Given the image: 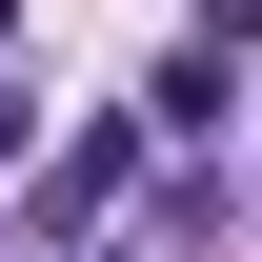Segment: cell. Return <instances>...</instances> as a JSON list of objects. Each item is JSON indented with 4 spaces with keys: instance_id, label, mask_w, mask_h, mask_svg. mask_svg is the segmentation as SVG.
Returning a JSON list of instances; mask_svg holds the SVG:
<instances>
[{
    "instance_id": "obj_1",
    "label": "cell",
    "mask_w": 262,
    "mask_h": 262,
    "mask_svg": "<svg viewBox=\"0 0 262 262\" xmlns=\"http://www.w3.org/2000/svg\"><path fill=\"white\" fill-rule=\"evenodd\" d=\"M141 141H222V61H202V40L162 61V101H141Z\"/></svg>"
},
{
    "instance_id": "obj_2",
    "label": "cell",
    "mask_w": 262,
    "mask_h": 262,
    "mask_svg": "<svg viewBox=\"0 0 262 262\" xmlns=\"http://www.w3.org/2000/svg\"><path fill=\"white\" fill-rule=\"evenodd\" d=\"M242 40H262V0H202V61H242Z\"/></svg>"
},
{
    "instance_id": "obj_3",
    "label": "cell",
    "mask_w": 262,
    "mask_h": 262,
    "mask_svg": "<svg viewBox=\"0 0 262 262\" xmlns=\"http://www.w3.org/2000/svg\"><path fill=\"white\" fill-rule=\"evenodd\" d=\"M20 141H40V101H0V162H20Z\"/></svg>"
},
{
    "instance_id": "obj_4",
    "label": "cell",
    "mask_w": 262,
    "mask_h": 262,
    "mask_svg": "<svg viewBox=\"0 0 262 262\" xmlns=\"http://www.w3.org/2000/svg\"><path fill=\"white\" fill-rule=\"evenodd\" d=\"M81 262H162V242H81Z\"/></svg>"
}]
</instances>
